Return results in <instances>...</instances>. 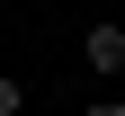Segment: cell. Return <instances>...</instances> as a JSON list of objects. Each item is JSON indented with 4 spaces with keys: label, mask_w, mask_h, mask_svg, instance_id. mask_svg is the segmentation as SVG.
Segmentation results:
<instances>
[{
    "label": "cell",
    "mask_w": 125,
    "mask_h": 116,
    "mask_svg": "<svg viewBox=\"0 0 125 116\" xmlns=\"http://www.w3.org/2000/svg\"><path fill=\"white\" fill-rule=\"evenodd\" d=\"M81 63L89 72H125V27H89L81 36Z\"/></svg>",
    "instance_id": "cell-1"
},
{
    "label": "cell",
    "mask_w": 125,
    "mask_h": 116,
    "mask_svg": "<svg viewBox=\"0 0 125 116\" xmlns=\"http://www.w3.org/2000/svg\"><path fill=\"white\" fill-rule=\"evenodd\" d=\"M18 107H27V89H18L9 72H0V116H18Z\"/></svg>",
    "instance_id": "cell-2"
},
{
    "label": "cell",
    "mask_w": 125,
    "mask_h": 116,
    "mask_svg": "<svg viewBox=\"0 0 125 116\" xmlns=\"http://www.w3.org/2000/svg\"><path fill=\"white\" fill-rule=\"evenodd\" d=\"M81 116H125V98H98V107H81Z\"/></svg>",
    "instance_id": "cell-3"
}]
</instances>
